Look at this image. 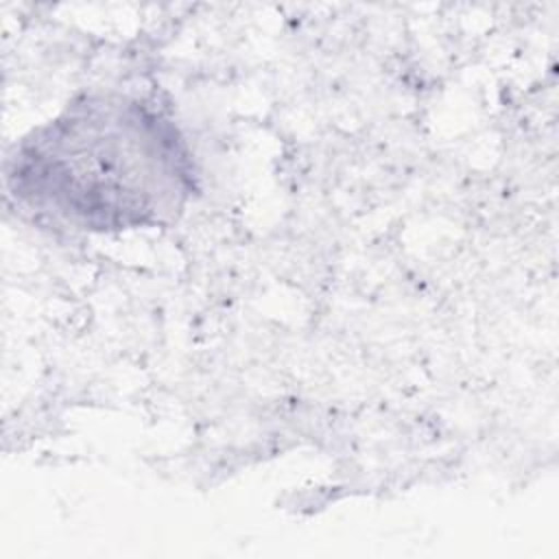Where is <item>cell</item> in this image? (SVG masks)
<instances>
[{"instance_id":"obj_1","label":"cell","mask_w":559,"mask_h":559,"mask_svg":"<svg viewBox=\"0 0 559 559\" xmlns=\"http://www.w3.org/2000/svg\"><path fill=\"white\" fill-rule=\"evenodd\" d=\"M11 194L26 210L79 231L155 227L197 190L192 151L153 100L85 94L33 129L7 162Z\"/></svg>"}]
</instances>
